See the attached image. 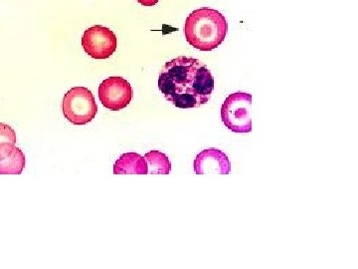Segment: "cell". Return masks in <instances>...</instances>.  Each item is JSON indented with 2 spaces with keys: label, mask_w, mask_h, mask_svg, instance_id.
Returning a JSON list of instances; mask_svg holds the SVG:
<instances>
[{
  "label": "cell",
  "mask_w": 358,
  "mask_h": 269,
  "mask_svg": "<svg viewBox=\"0 0 358 269\" xmlns=\"http://www.w3.org/2000/svg\"><path fill=\"white\" fill-rule=\"evenodd\" d=\"M133 97L131 84L122 77H109L103 80L99 87V99L103 107L110 111H120L128 107Z\"/></svg>",
  "instance_id": "cell-6"
},
{
  "label": "cell",
  "mask_w": 358,
  "mask_h": 269,
  "mask_svg": "<svg viewBox=\"0 0 358 269\" xmlns=\"http://www.w3.org/2000/svg\"><path fill=\"white\" fill-rule=\"evenodd\" d=\"M25 167V156L13 144H0V176L21 174Z\"/></svg>",
  "instance_id": "cell-8"
},
{
  "label": "cell",
  "mask_w": 358,
  "mask_h": 269,
  "mask_svg": "<svg viewBox=\"0 0 358 269\" xmlns=\"http://www.w3.org/2000/svg\"><path fill=\"white\" fill-rule=\"evenodd\" d=\"M228 23L223 14L208 7L192 11L185 25L186 41L200 51H212L223 43Z\"/></svg>",
  "instance_id": "cell-2"
},
{
  "label": "cell",
  "mask_w": 358,
  "mask_h": 269,
  "mask_svg": "<svg viewBox=\"0 0 358 269\" xmlns=\"http://www.w3.org/2000/svg\"><path fill=\"white\" fill-rule=\"evenodd\" d=\"M210 70L199 59L179 56L166 63L159 77V88L167 101L180 109L207 104L214 90Z\"/></svg>",
  "instance_id": "cell-1"
},
{
  "label": "cell",
  "mask_w": 358,
  "mask_h": 269,
  "mask_svg": "<svg viewBox=\"0 0 358 269\" xmlns=\"http://www.w3.org/2000/svg\"><path fill=\"white\" fill-rule=\"evenodd\" d=\"M251 107V94L237 92L228 96L221 108V119L226 128L234 133H250L252 131Z\"/></svg>",
  "instance_id": "cell-4"
},
{
  "label": "cell",
  "mask_w": 358,
  "mask_h": 269,
  "mask_svg": "<svg viewBox=\"0 0 358 269\" xmlns=\"http://www.w3.org/2000/svg\"><path fill=\"white\" fill-rule=\"evenodd\" d=\"M115 174H148V165L145 157L136 153L122 155L114 166Z\"/></svg>",
  "instance_id": "cell-9"
},
{
  "label": "cell",
  "mask_w": 358,
  "mask_h": 269,
  "mask_svg": "<svg viewBox=\"0 0 358 269\" xmlns=\"http://www.w3.org/2000/svg\"><path fill=\"white\" fill-rule=\"evenodd\" d=\"M2 143L13 144L14 145L16 143V133L8 125L0 123V144Z\"/></svg>",
  "instance_id": "cell-11"
},
{
  "label": "cell",
  "mask_w": 358,
  "mask_h": 269,
  "mask_svg": "<svg viewBox=\"0 0 358 269\" xmlns=\"http://www.w3.org/2000/svg\"><path fill=\"white\" fill-rule=\"evenodd\" d=\"M148 165V174H169L171 171V163L164 153L152 151L145 155Z\"/></svg>",
  "instance_id": "cell-10"
},
{
  "label": "cell",
  "mask_w": 358,
  "mask_h": 269,
  "mask_svg": "<svg viewBox=\"0 0 358 269\" xmlns=\"http://www.w3.org/2000/svg\"><path fill=\"white\" fill-rule=\"evenodd\" d=\"M194 172L197 174H229L230 160L222 151L209 148L202 151L194 160Z\"/></svg>",
  "instance_id": "cell-7"
},
{
  "label": "cell",
  "mask_w": 358,
  "mask_h": 269,
  "mask_svg": "<svg viewBox=\"0 0 358 269\" xmlns=\"http://www.w3.org/2000/svg\"><path fill=\"white\" fill-rule=\"evenodd\" d=\"M82 46L90 57L108 59L117 50V36L105 26H92L84 32Z\"/></svg>",
  "instance_id": "cell-5"
},
{
  "label": "cell",
  "mask_w": 358,
  "mask_h": 269,
  "mask_svg": "<svg viewBox=\"0 0 358 269\" xmlns=\"http://www.w3.org/2000/svg\"><path fill=\"white\" fill-rule=\"evenodd\" d=\"M136 1L141 4V6L150 7L159 4V0H136Z\"/></svg>",
  "instance_id": "cell-12"
},
{
  "label": "cell",
  "mask_w": 358,
  "mask_h": 269,
  "mask_svg": "<svg viewBox=\"0 0 358 269\" xmlns=\"http://www.w3.org/2000/svg\"><path fill=\"white\" fill-rule=\"evenodd\" d=\"M62 111L66 120L76 126H83L95 119L98 105L88 88L74 87L65 94Z\"/></svg>",
  "instance_id": "cell-3"
}]
</instances>
